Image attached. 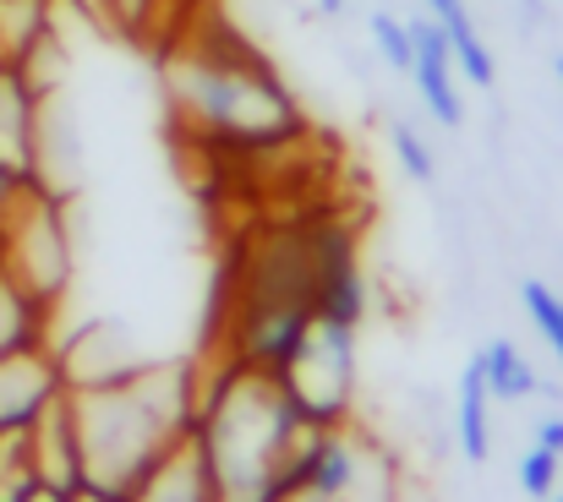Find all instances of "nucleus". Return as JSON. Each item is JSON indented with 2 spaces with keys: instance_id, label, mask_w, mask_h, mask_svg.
<instances>
[{
  "instance_id": "5",
  "label": "nucleus",
  "mask_w": 563,
  "mask_h": 502,
  "mask_svg": "<svg viewBox=\"0 0 563 502\" xmlns=\"http://www.w3.org/2000/svg\"><path fill=\"white\" fill-rule=\"evenodd\" d=\"M0 268L38 301L60 306V295L71 285V224H66L60 191L27 186L22 202L0 219Z\"/></svg>"
},
{
  "instance_id": "9",
  "label": "nucleus",
  "mask_w": 563,
  "mask_h": 502,
  "mask_svg": "<svg viewBox=\"0 0 563 502\" xmlns=\"http://www.w3.org/2000/svg\"><path fill=\"white\" fill-rule=\"evenodd\" d=\"M318 317L329 323H345V328H362L367 323V279H362V263H356V246L340 224H323V241H318V295H312Z\"/></svg>"
},
{
  "instance_id": "24",
  "label": "nucleus",
  "mask_w": 563,
  "mask_h": 502,
  "mask_svg": "<svg viewBox=\"0 0 563 502\" xmlns=\"http://www.w3.org/2000/svg\"><path fill=\"white\" fill-rule=\"evenodd\" d=\"M531 443L537 448H553V454H563V415L553 410V415H542L537 426H531Z\"/></svg>"
},
{
  "instance_id": "26",
  "label": "nucleus",
  "mask_w": 563,
  "mask_h": 502,
  "mask_svg": "<svg viewBox=\"0 0 563 502\" xmlns=\"http://www.w3.org/2000/svg\"><path fill=\"white\" fill-rule=\"evenodd\" d=\"M71 502H126V498H110V492H93V487H82Z\"/></svg>"
},
{
  "instance_id": "28",
  "label": "nucleus",
  "mask_w": 563,
  "mask_h": 502,
  "mask_svg": "<svg viewBox=\"0 0 563 502\" xmlns=\"http://www.w3.org/2000/svg\"><path fill=\"white\" fill-rule=\"evenodd\" d=\"M290 502H323V498H312V492H296V498H290Z\"/></svg>"
},
{
  "instance_id": "1",
  "label": "nucleus",
  "mask_w": 563,
  "mask_h": 502,
  "mask_svg": "<svg viewBox=\"0 0 563 502\" xmlns=\"http://www.w3.org/2000/svg\"><path fill=\"white\" fill-rule=\"evenodd\" d=\"M301 437H307V421L274 371L241 366L224 355H213V366H202L191 443H197L202 465L213 470L224 502L296 498L301 492V481H296Z\"/></svg>"
},
{
  "instance_id": "15",
  "label": "nucleus",
  "mask_w": 563,
  "mask_h": 502,
  "mask_svg": "<svg viewBox=\"0 0 563 502\" xmlns=\"http://www.w3.org/2000/svg\"><path fill=\"white\" fill-rule=\"evenodd\" d=\"M55 312H60V306L38 301L33 290H22V285L0 268V355L55 338Z\"/></svg>"
},
{
  "instance_id": "22",
  "label": "nucleus",
  "mask_w": 563,
  "mask_h": 502,
  "mask_svg": "<svg viewBox=\"0 0 563 502\" xmlns=\"http://www.w3.org/2000/svg\"><path fill=\"white\" fill-rule=\"evenodd\" d=\"M367 27H373L377 55H383L394 71H410V16H394V11L377 5L373 16H367Z\"/></svg>"
},
{
  "instance_id": "11",
  "label": "nucleus",
  "mask_w": 563,
  "mask_h": 502,
  "mask_svg": "<svg viewBox=\"0 0 563 502\" xmlns=\"http://www.w3.org/2000/svg\"><path fill=\"white\" fill-rule=\"evenodd\" d=\"M126 502H224L219 498V481H213V470L202 465V454H197V443H176L132 492Z\"/></svg>"
},
{
  "instance_id": "7",
  "label": "nucleus",
  "mask_w": 563,
  "mask_h": 502,
  "mask_svg": "<svg viewBox=\"0 0 563 502\" xmlns=\"http://www.w3.org/2000/svg\"><path fill=\"white\" fill-rule=\"evenodd\" d=\"M44 99L49 93L22 66L0 60V159L16 165L33 186H44Z\"/></svg>"
},
{
  "instance_id": "2",
  "label": "nucleus",
  "mask_w": 563,
  "mask_h": 502,
  "mask_svg": "<svg viewBox=\"0 0 563 502\" xmlns=\"http://www.w3.org/2000/svg\"><path fill=\"white\" fill-rule=\"evenodd\" d=\"M202 366L191 360H137L132 371L110 382H88L66 393L77 454H82V487L126 498L176 443L191 437Z\"/></svg>"
},
{
  "instance_id": "17",
  "label": "nucleus",
  "mask_w": 563,
  "mask_h": 502,
  "mask_svg": "<svg viewBox=\"0 0 563 502\" xmlns=\"http://www.w3.org/2000/svg\"><path fill=\"white\" fill-rule=\"evenodd\" d=\"M476 366H482L493 399H504V404H520V399H531V393L542 388V382H537V366H531L526 349L509 344V338H487L482 355H476Z\"/></svg>"
},
{
  "instance_id": "21",
  "label": "nucleus",
  "mask_w": 563,
  "mask_h": 502,
  "mask_svg": "<svg viewBox=\"0 0 563 502\" xmlns=\"http://www.w3.org/2000/svg\"><path fill=\"white\" fill-rule=\"evenodd\" d=\"M559 465H563V454H553V448H526L520 454V465H515V476H520V492L526 498H537V502H548L553 492H559Z\"/></svg>"
},
{
  "instance_id": "12",
  "label": "nucleus",
  "mask_w": 563,
  "mask_h": 502,
  "mask_svg": "<svg viewBox=\"0 0 563 502\" xmlns=\"http://www.w3.org/2000/svg\"><path fill=\"white\" fill-rule=\"evenodd\" d=\"M27 443H33V470H38V481H49V487H60V492H82V454H77V426H71L66 399L27 432Z\"/></svg>"
},
{
  "instance_id": "18",
  "label": "nucleus",
  "mask_w": 563,
  "mask_h": 502,
  "mask_svg": "<svg viewBox=\"0 0 563 502\" xmlns=\"http://www.w3.org/2000/svg\"><path fill=\"white\" fill-rule=\"evenodd\" d=\"M520 301H526V317H531V328L542 334V344L563 360V301H559V290L542 285V279H526V285H520Z\"/></svg>"
},
{
  "instance_id": "6",
  "label": "nucleus",
  "mask_w": 563,
  "mask_h": 502,
  "mask_svg": "<svg viewBox=\"0 0 563 502\" xmlns=\"http://www.w3.org/2000/svg\"><path fill=\"white\" fill-rule=\"evenodd\" d=\"M66 393H71V382H66V366L55 355V338L0 355V437L33 432Z\"/></svg>"
},
{
  "instance_id": "4",
  "label": "nucleus",
  "mask_w": 563,
  "mask_h": 502,
  "mask_svg": "<svg viewBox=\"0 0 563 502\" xmlns=\"http://www.w3.org/2000/svg\"><path fill=\"white\" fill-rule=\"evenodd\" d=\"M312 432H345L356 415V328L312 317L296 355L274 371Z\"/></svg>"
},
{
  "instance_id": "8",
  "label": "nucleus",
  "mask_w": 563,
  "mask_h": 502,
  "mask_svg": "<svg viewBox=\"0 0 563 502\" xmlns=\"http://www.w3.org/2000/svg\"><path fill=\"white\" fill-rule=\"evenodd\" d=\"M410 82H416L421 110H427L438 126H449V132H454V126L465 121L460 66H454L449 33H443L432 16H410Z\"/></svg>"
},
{
  "instance_id": "14",
  "label": "nucleus",
  "mask_w": 563,
  "mask_h": 502,
  "mask_svg": "<svg viewBox=\"0 0 563 502\" xmlns=\"http://www.w3.org/2000/svg\"><path fill=\"white\" fill-rule=\"evenodd\" d=\"M421 5H427V16L449 33V49H454L460 77H465L471 88H493V82H498V60H493V49H487V38H482L471 5H465V0H421Z\"/></svg>"
},
{
  "instance_id": "27",
  "label": "nucleus",
  "mask_w": 563,
  "mask_h": 502,
  "mask_svg": "<svg viewBox=\"0 0 563 502\" xmlns=\"http://www.w3.org/2000/svg\"><path fill=\"white\" fill-rule=\"evenodd\" d=\"M318 11H323V16H340V11H345V0H318Z\"/></svg>"
},
{
  "instance_id": "19",
  "label": "nucleus",
  "mask_w": 563,
  "mask_h": 502,
  "mask_svg": "<svg viewBox=\"0 0 563 502\" xmlns=\"http://www.w3.org/2000/svg\"><path fill=\"white\" fill-rule=\"evenodd\" d=\"M33 487H38V470H33L27 432L22 437H0V502H22Z\"/></svg>"
},
{
  "instance_id": "29",
  "label": "nucleus",
  "mask_w": 563,
  "mask_h": 502,
  "mask_svg": "<svg viewBox=\"0 0 563 502\" xmlns=\"http://www.w3.org/2000/svg\"><path fill=\"white\" fill-rule=\"evenodd\" d=\"M548 502H563V492H553V498H548Z\"/></svg>"
},
{
  "instance_id": "30",
  "label": "nucleus",
  "mask_w": 563,
  "mask_h": 502,
  "mask_svg": "<svg viewBox=\"0 0 563 502\" xmlns=\"http://www.w3.org/2000/svg\"><path fill=\"white\" fill-rule=\"evenodd\" d=\"M559 82H563V55H559Z\"/></svg>"
},
{
  "instance_id": "16",
  "label": "nucleus",
  "mask_w": 563,
  "mask_h": 502,
  "mask_svg": "<svg viewBox=\"0 0 563 502\" xmlns=\"http://www.w3.org/2000/svg\"><path fill=\"white\" fill-rule=\"evenodd\" d=\"M493 404H498V399H493L482 366L471 360L465 377H460V404H454V437H460V454H465L471 465H482V459L493 454Z\"/></svg>"
},
{
  "instance_id": "13",
  "label": "nucleus",
  "mask_w": 563,
  "mask_h": 502,
  "mask_svg": "<svg viewBox=\"0 0 563 502\" xmlns=\"http://www.w3.org/2000/svg\"><path fill=\"white\" fill-rule=\"evenodd\" d=\"M55 11L60 0H0V60L33 66L55 49Z\"/></svg>"
},
{
  "instance_id": "20",
  "label": "nucleus",
  "mask_w": 563,
  "mask_h": 502,
  "mask_svg": "<svg viewBox=\"0 0 563 502\" xmlns=\"http://www.w3.org/2000/svg\"><path fill=\"white\" fill-rule=\"evenodd\" d=\"M388 148H394V159H399V169H405L410 180H432V175H438L432 143H427L410 121H394V126H388Z\"/></svg>"
},
{
  "instance_id": "3",
  "label": "nucleus",
  "mask_w": 563,
  "mask_h": 502,
  "mask_svg": "<svg viewBox=\"0 0 563 502\" xmlns=\"http://www.w3.org/2000/svg\"><path fill=\"white\" fill-rule=\"evenodd\" d=\"M176 115L213 148L274 154L307 132V115L285 77L235 33H202L165 66Z\"/></svg>"
},
{
  "instance_id": "25",
  "label": "nucleus",
  "mask_w": 563,
  "mask_h": 502,
  "mask_svg": "<svg viewBox=\"0 0 563 502\" xmlns=\"http://www.w3.org/2000/svg\"><path fill=\"white\" fill-rule=\"evenodd\" d=\"M77 498V492H60V487H49V481H38V487H33V492H27V498L22 502H71Z\"/></svg>"
},
{
  "instance_id": "10",
  "label": "nucleus",
  "mask_w": 563,
  "mask_h": 502,
  "mask_svg": "<svg viewBox=\"0 0 563 502\" xmlns=\"http://www.w3.org/2000/svg\"><path fill=\"white\" fill-rule=\"evenodd\" d=\"M296 481H301V492L323 502L351 498L356 481H362V454H356L351 432H312L307 426V437L296 448Z\"/></svg>"
},
{
  "instance_id": "23",
  "label": "nucleus",
  "mask_w": 563,
  "mask_h": 502,
  "mask_svg": "<svg viewBox=\"0 0 563 502\" xmlns=\"http://www.w3.org/2000/svg\"><path fill=\"white\" fill-rule=\"evenodd\" d=\"M27 186H33V180H27L22 169H16V165H5V159H0V219H5V213H11L16 202H22V191H27Z\"/></svg>"
}]
</instances>
